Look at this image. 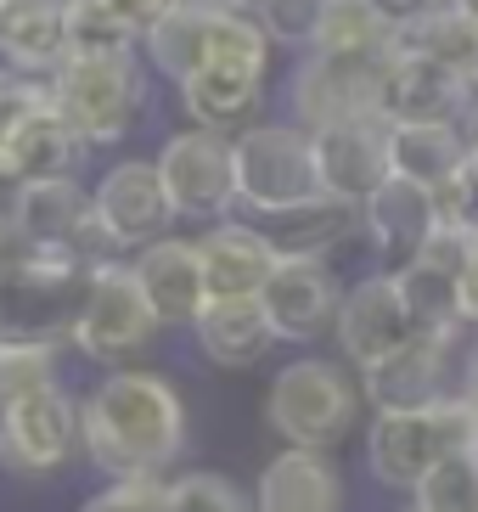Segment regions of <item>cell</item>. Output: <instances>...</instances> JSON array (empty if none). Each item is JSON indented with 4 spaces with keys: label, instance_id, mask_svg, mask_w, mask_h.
<instances>
[{
    "label": "cell",
    "instance_id": "obj_45",
    "mask_svg": "<svg viewBox=\"0 0 478 512\" xmlns=\"http://www.w3.org/2000/svg\"><path fill=\"white\" fill-rule=\"evenodd\" d=\"M214 6H231V12H254L259 0H214Z\"/></svg>",
    "mask_w": 478,
    "mask_h": 512
},
{
    "label": "cell",
    "instance_id": "obj_48",
    "mask_svg": "<svg viewBox=\"0 0 478 512\" xmlns=\"http://www.w3.org/2000/svg\"><path fill=\"white\" fill-rule=\"evenodd\" d=\"M473 85H478V51H473Z\"/></svg>",
    "mask_w": 478,
    "mask_h": 512
},
{
    "label": "cell",
    "instance_id": "obj_37",
    "mask_svg": "<svg viewBox=\"0 0 478 512\" xmlns=\"http://www.w3.org/2000/svg\"><path fill=\"white\" fill-rule=\"evenodd\" d=\"M434 197H439V220H445V226L473 231V237H478V158H473V152L456 164V175H450Z\"/></svg>",
    "mask_w": 478,
    "mask_h": 512
},
{
    "label": "cell",
    "instance_id": "obj_43",
    "mask_svg": "<svg viewBox=\"0 0 478 512\" xmlns=\"http://www.w3.org/2000/svg\"><path fill=\"white\" fill-rule=\"evenodd\" d=\"M12 203H17V181L0 175V254L12 248Z\"/></svg>",
    "mask_w": 478,
    "mask_h": 512
},
{
    "label": "cell",
    "instance_id": "obj_42",
    "mask_svg": "<svg viewBox=\"0 0 478 512\" xmlns=\"http://www.w3.org/2000/svg\"><path fill=\"white\" fill-rule=\"evenodd\" d=\"M102 6H113V12H119L124 23H135V29H147V23L164 12L169 0H102Z\"/></svg>",
    "mask_w": 478,
    "mask_h": 512
},
{
    "label": "cell",
    "instance_id": "obj_4",
    "mask_svg": "<svg viewBox=\"0 0 478 512\" xmlns=\"http://www.w3.org/2000/svg\"><path fill=\"white\" fill-rule=\"evenodd\" d=\"M231 169H237V214H248V220H270V214L327 197L310 130L276 107L259 124L231 136Z\"/></svg>",
    "mask_w": 478,
    "mask_h": 512
},
{
    "label": "cell",
    "instance_id": "obj_51",
    "mask_svg": "<svg viewBox=\"0 0 478 512\" xmlns=\"http://www.w3.org/2000/svg\"><path fill=\"white\" fill-rule=\"evenodd\" d=\"M405 512H417V507H405Z\"/></svg>",
    "mask_w": 478,
    "mask_h": 512
},
{
    "label": "cell",
    "instance_id": "obj_23",
    "mask_svg": "<svg viewBox=\"0 0 478 512\" xmlns=\"http://www.w3.org/2000/svg\"><path fill=\"white\" fill-rule=\"evenodd\" d=\"M186 327H192L197 355L220 372H248L276 349V332H270L259 299H203V310Z\"/></svg>",
    "mask_w": 478,
    "mask_h": 512
},
{
    "label": "cell",
    "instance_id": "obj_24",
    "mask_svg": "<svg viewBox=\"0 0 478 512\" xmlns=\"http://www.w3.org/2000/svg\"><path fill=\"white\" fill-rule=\"evenodd\" d=\"M214 23L220 6H197V0H169L164 12L141 29V62L152 79L180 85L186 74H197L214 57Z\"/></svg>",
    "mask_w": 478,
    "mask_h": 512
},
{
    "label": "cell",
    "instance_id": "obj_29",
    "mask_svg": "<svg viewBox=\"0 0 478 512\" xmlns=\"http://www.w3.org/2000/svg\"><path fill=\"white\" fill-rule=\"evenodd\" d=\"M389 276H394V293H400L405 316H411L417 332H467L462 304H456V271L411 254V259H400V265H389Z\"/></svg>",
    "mask_w": 478,
    "mask_h": 512
},
{
    "label": "cell",
    "instance_id": "obj_19",
    "mask_svg": "<svg viewBox=\"0 0 478 512\" xmlns=\"http://www.w3.org/2000/svg\"><path fill=\"white\" fill-rule=\"evenodd\" d=\"M197 254H203V282L209 299H259V287L276 271V242L265 237L259 220L248 214H225L197 231Z\"/></svg>",
    "mask_w": 478,
    "mask_h": 512
},
{
    "label": "cell",
    "instance_id": "obj_49",
    "mask_svg": "<svg viewBox=\"0 0 478 512\" xmlns=\"http://www.w3.org/2000/svg\"><path fill=\"white\" fill-rule=\"evenodd\" d=\"M62 6H79V0H62Z\"/></svg>",
    "mask_w": 478,
    "mask_h": 512
},
{
    "label": "cell",
    "instance_id": "obj_10",
    "mask_svg": "<svg viewBox=\"0 0 478 512\" xmlns=\"http://www.w3.org/2000/svg\"><path fill=\"white\" fill-rule=\"evenodd\" d=\"M158 164V181L175 220H225L237 214V169H231V136H214V130H197V124H180L169 130L164 147L152 152Z\"/></svg>",
    "mask_w": 478,
    "mask_h": 512
},
{
    "label": "cell",
    "instance_id": "obj_21",
    "mask_svg": "<svg viewBox=\"0 0 478 512\" xmlns=\"http://www.w3.org/2000/svg\"><path fill=\"white\" fill-rule=\"evenodd\" d=\"M473 102H478L473 74H456V68H439V62L389 51V74H383V119H445V124H462Z\"/></svg>",
    "mask_w": 478,
    "mask_h": 512
},
{
    "label": "cell",
    "instance_id": "obj_20",
    "mask_svg": "<svg viewBox=\"0 0 478 512\" xmlns=\"http://www.w3.org/2000/svg\"><path fill=\"white\" fill-rule=\"evenodd\" d=\"M130 271H135V282H141V293H147L152 316L164 321V327H186V321L203 310V299H209L197 237L164 231V237L141 242L130 254Z\"/></svg>",
    "mask_w": 478,
    "mask_h": 512
},
{
    "label": "cell",
    "instance_id": "obj_12",
    "mask_svg": "<svg viewBox=\"0 0 478 512\" xmlns=\"http://www.w3.org/2000/svg\"><path fill=\"white\" fill-rule=\"evenodd\" d=\"M12 248H40V254H74L85 265L113 259V248L96 231V209H90V186L79 175H57V181H29L17 186L12 203Z\"/></svg>",
    "mask_w": 478,
    "mask_h": 512
},
{
    "label": "cell",
    "instance_id": "obj_50",
    "mask_svg": "<svg viewBox=\"0 0 478 512\" xmlns=\"http://www.w3.org/2000/svg\"><path fill=\"white\" fill-rule=\"evenodd\" d=\"M197 6H214V0H197Z\"/></svg>",
    "mask_w": 478,
    "mask_h": 512
},
{
    "label": "cell",
    "instance_id": "obj_36",
    "mask_svg": "<svg viewBox=\"0 0 478 512\" xmlns=\"http://www.w3.org/2000/svg\"><path fill=\"white\" fill-rule=\"evenodd\" d=\"M321 17V0H259L254 23L265 29V40L276 51H304L310 46V29Z\"/></svg>",
    "mask_w": 478,
    "mask_h": 512
},
{
    "label": "cell",
    "instance_id": "obj_27",
    "mask_svg": "<svg viewBox=\"0 0 478 512\" xmlns=\"http://www.w3.org/2000/svg\"><path fill=\"white\" fill-rule=\"evenodd\" d=\"M383 152H389V175H405V181L439 192L467 158V136L462 124H445V119H389Z\"/></svg>",
    "mask_w": 478,
    "mask_h": 512
},
{
    "label": "cell",
    "instance_id": "obj_11",
    "mask_svg": "<svg viewBox=\"0 0 478 512\" xmlns=\"http://www.w3.org/2000/svg\"><path fill=\"white\" fill-rule=\"evenodd\" d=\"M90 209H96V231L113 254H135L141 242L175 231V209L164 197L158 181V164L152 152H119L96 169V186H90Z\"/></svg>",
    "mask_w": 478,
    "mask_h": 512
},
{
    "label": "cell",
    "instance_id": "obj_22",
    "mask_svg": "<svg viewBox=\"0 0 478 512\" xmlns=\"http://www.w3.org/2000/svg\"><path fill=\"white\" fill-rule=\"evenodd\" d=\"M344 507V473L332 467V451L287 445L265 462L254 484V512H338Z\"/></svg>",
    "mask_w": 478,
    "mask_h": 512
},
{
    "label": "cell",
    "instance_id": "obj_39",
    "mask_svg": "<svg viewBox=\"0 0 478 512\" xmlns=\"http://www.w3.org/2000/svg\"><path fill=\"white\" fill-rule=\"evenodd\" d=\"M45 102H51L45 79H29V74H17V68H0V141L12 136L17 124Z\"/></svg>",
    "mask_w": 478,
    "mask_h": 512
},
{
    "label": "cell",
    "instance_id": "obj_9",
    "mask_svg": "<svg viewBox=\"0 0 478 512\" xmlns=\"http://www.w3.org/2000/svg\"><path fill=\"white\" fill-rule=\"evenodd\" d=\"M383 74H389V46L366 57H315L299 51L293 74L282 85V113L304 130L355 119V113H383Z\"/></svg>",
    "mask_w": 478,
    "mask_h": 512
},
{
    "label": "cell",
    "instance_id": "obj_6",
    "mask_svg": "<svg viewBox=\"0 0 478 512\" xmlns=\"http://www.w3.org/2000/svg\"><path fill=\"white\" fill-rule=\"evenodd\" d=\"M478 445V411L467 406L462 394H450L439 406H417V411H372L366 428V473L383 490L411 496L417 479L439 456L467 451Z\"/></svg>",
    "mask_w": 478,
    "mask_h": 512
},
{
    "label": "cell",
    "instance_id": "obj_47",
    "mask_svg": "<svg viewBox=\"0 0 478 512\" xmlns=\"http://www.w3.org/2000/svg\"><path fill=\"white\" fill-rule=\"evenodd\" d=\"M467 338H473V344H478V321H473V327H467Z\"/></svg>",
    "mask_w": 478,
    "mask_h": 512
},
{
    "label": "cell",
    "instance_id": "obj_17",
    "mask_svg": "<svg viewBox=\"0 0 478 512\" xmlns=\"http://www.w3.org/2000/svg\"><path fill=\"white\" fill-rule=\"evenodd\" d=\"M411 316H405L400 293H394V276L389 271H366L344 287L338 299V321H332V338H338V355L349 366H372L377 355H389L394 344L411 338Z\"/></svg>",
    "mask_w": 478,
    "mask_h": 512
},
{
    "label": "cell",
    "instance_id": "obj_31",
    "mask_svg": "<svg viewBox=\"0 0 478 512\" xmlns=\"http://www.w3.org/2000/svg\"><path fill=\"white\" fill-rule=\"evenodd\" d=\"M383 46H389V29L366 0H321V17H315L304 51H315V57H366V51Z\"/></svg>",
    "mask_w": 478,
    "mask_h": 512
},
{
    "label": "cell",
    "instance_id": "obj_1",
    "mask_svg": "<svg viewBox=\"0 0 478 512\" xmlns=\"http://www.w3.org/2000/svg\"><path fill=\"white\" fill-rule=\"evenodd\" d=\"M192 417L164 372L107 366V377L79 400V451L107 479H164L186 451Z\"/></svg>",
    "mask_w": 478,
    "mask_h": 512
},
{
    "label": "cell",
    "instance_id": "obj_18",
    "mask_svg": "<svg viewBox=\"0 0 478 512\" xmlns=\"http://www.w3.org/2000/svg\"><path fill=\"white\" fill-rule=\"evenodd\" d=\"M439 226V197L434 186H417L405 175H383L372 192L355 203V231H366L372 254L383 265H400L428 242V231Z\"/></svg>",
    "mask_w": 478,
    "mask_h": 512
},
{
    "label": "cell",
    "instance_id": "obj_13",
    "mask_svg": "<svg viewBox=\"0 0 478 512\" xmlns=\"http://www.w3.org/2000/svg\"><path fill=\"white\" fill-rule=\"evenodd\" d=\"M79 451V400L62 383L0 400V467L17 479H45Z\"/></svg>",
    "mask_w": 478,
    "mask_h": 512
},
{
    "label": "cell",
    "instance_id": "obj_8",
    "mask_svg": "<svg viewBox=\"0 0 478 512\" xmlns=\"http://www.w3.org/2000/svg\"><path fill=\"white\" fill-rule=\"evenodd\" d=\"M462 338L467 332H411L389 355H377L372 366H360V400L372 411H417L439 406L462 383Z\"/></svg>",
    "mask_w": 478,
    "mask_h": 512
},
{
    "label": "cell",
    "instance_id": "obj_25",
    "mask_svg": "<svg viewBox=\"0 0 478 512\" xmlns=\"http://www.w3.org/2000/svg\"><path fill=\"white\" fill-rule=\"evenodd\" d=\"M68 57V6L62 0H0V68L51 79Z\"/></svg>",
    "mask_w": 478,
    "mask_h": 512
},
{
    "label": "cell",
    "instance_id": "obj_44",
    "mask_svg": "<svg viewBox=\"0 0 478 512\" xmlns=\"http://www.w3.org/2000/svg\"><path fill=\"white\" fill-rule=\"evenodd\" d=\"M456 394H462L467 406L478 411V344L467 349V361H462V383H456Z\"/></svg>",
    "mask_w": 478,
    "mask_h": 512
},
{
    "label": "cell",
    "instance_id": "obj_46",
    "mask_svg": "<svg viewBox=\"0 0 478 512\" xmlns=\"http://www.w3.org/2000/svg\"><path fill=\"white\" fill-rule=\"evenodd\" d=\"M445 6H456V12H467V17H478V0H445Z\"/></svg>",
    "mask_w": 478,
    "mask_h": 512
},
{
    "label": "cell",
    "instance_id": "obj_5",
    "mask_svg": "<svg viewBox=\"0 0 478 512\" xmlns=\"http://www.w3.org/2000/svg\"><path fill=\"white\" fill-rule=\"evenodd\" d=\"M85 259L40 254V248H6L0 254V349L6 344H51L68 349L79 293H85Z\"/></svg>",
    "mask_w": 478,
    "mask_h": 512
},
{
    "label": "cell",
    "instance_id": "obj_35",
    "mask_svg": "<svg viewBox=\"0 0 478 512\" xmlns=\"http://www.w3.org/2000/svg\"><path fill=\"white\" fill-rule=\"evenodd\" d=\"M51 383H62V349H51V344H6L0 349V400L51 389Z\"/></svg>",
    "mask_w": 478,
    "mask_h": 512
},
{
    "label": "cell",
    "instance_id": "obj_15",
    "mask_svg": "<svg viewBox=\"0 0 478 512\" xmlns=\"http://www.w3.org/2000/svg\"><path fill=\"white\" fill-rule=\"evenodd\" d=\"M169 91L180 102V124H197L214 136H237V130L259 124L276 102L270 68H237V62H203L197 74H186Z\"/></svg>",
    "mask_w": 478,
    "mask_h": 512
},
{
    "label": "cell",
    "instance_id": "obj_16",
    "mask_svg": "<svg viewBox=\"0 0 478 512\" xmlns=\"http://www.w3.org/2000/svg\"><path fill=\"white\" fill-rule=\"evenodd\" d=\"M383 136H389V119H383V113H355V119H338V124L310 130L315 169H321V192L355 209L360 197L389 175Z\"/></svg>",
    "mask_w": 478,
    "mask_h": 512
},
{
    "label": "cell",
    "instance_id": "obj_41",
    "mask_svg": "<svg viewBox=\"0 0 478 512\" xmlns=\"http://www.w3.org/2000/svg\"><path fill=\"white\" fill-rule=\"evenodd\" d=\"M456 304H462V327H473L478 321V254L462 265V276H456Z\"/></svg>",
    "mask_w": 478,
    "mask_h": 512
},
{
    "label": "cell",
    "instance_id": "obj_14",
    "mask_svg": "<svg viewBox=\"0 0 478 512\" xmlns=\"http://www.w3.org/2000/svg\"><path fill=\"white\" fill-rule=\"evenodd\" d=\"M338 299H344V282L332 271V259L321 254H282L270 282L259 287V310H265L276 344L327 338L332 321H338Z\"/></svg>",
    "mask_w": 478,
    "mask_h": 512
},
{
    "label": "cell",
    "instance_id": "obj_33",
    "mask_svg": "<svg viewBox=\"0 0 478 512\" xmlns=\"http://www.w3.org/2000/svg\"><path fill=\"white\" fill-rule=\"evenodd\" d=\"M141 51V29L124 23L102 0H79L68 6V57H135Z\"/></svg>",
    "mask_w": 478,
    "mask_h": 512
},
{
    "label": "cell",
    "instance_id": "obj_30",
    "mask_svg": "<svg viewBox=\"0 0 478 512\" xmlns=\"http://www.w3.org/2000/svg\"><path fill=\"white\" fill-rule=\"evenodd\" d=\"M259 226L276 242V254H321L327 259L355 231V209L338 203V197H315V203H299V209H287V214H270Z\"/></svg>",
    "mask_w": 478,
    "mask_h": 512
},
{
    "label": "cell",
    "instance_id": "obj_7",
    "mask_svg": "<svg viewBox=\"0 0 478 512\" xmlns=\"http://www.w3.org/2000/svg\"><path fill=\"white\" fill-rule=\"evenodd\" d=\"M164 332V321L152 316L147 293L130 271V254L96 259L85 271V293H79L74 327H68V349L85 355L90 366H130L141 349Z\"/></svg>",
    "mask_w": 478,
    "mask_h": 512
},
{
    "label": "cell",
    "instance_id": "obj_40",
    "mask_svg": "<svg viewBox=\"0 0 478 512\" xmlns=\"http://www.w3.org/2000/svg\"><path fill=\"white\" fill-rule=\"evenodd\" d=\"M366 6H372L377 17H383V29H400V23H411V17L417 12H428V6H434V0H366Z\"/></svg>",
    "mask_w": 478,
    "mask_h": 512
},
{
    "label": "cell",
    "instance_id": "obj_32",
    "mask_svg": "<svg viewBox=\"0 0 478 512\" xmlns=\"http://www.w3.org/2000/svg\"><path fill=\"white\" fill-rule=\"evenodd\" d=\"M417 512H478V445L439 456L411 490Z\"/></svg>",
    "mask_w": 478,
    "mask_h": 512
},
{
    "label": "cell",
    "instance_id": "obj_3",
    "mask_svg": "<svg viewBox=\"0 0 478 512\" xmlns=\"http://www.w3.org/2000/svg\"><path fill=\"white\" fill-rule=\"evenodd\" d=\"M360 377L349 361H327V355H299V361L276 366L265 389V422L282 445H304V451H332L355 434L360 422Z\"/></svg>",
    "mask_w": 478,
    "mask_h": 512
},
{
    "label": "cell",
    "instance_id": "obj_28",
    "mask_svg": "<svg viewBox=\"0 0 478 512\" xmlns=\"http://www.w3.org/2000/svg\"><path fill=\"white\" fill-rule=\"evenodd\" d=\"M389 51L439 62V68H456V74H473L478 17H467V12H456V6H445V0H434L428 12H417L411 23H400V29L389 34Z\"/></svg>",
    "mask_w": 478,
    "mask_h": 512
},
{
    "label": "cell",
    "instance_id": "obj_2",
    "mask_svg": "<svg viewBox=\"0 0 478 512\" xmlns=\"http://www.w3.org/2000/svg\"><path fill=\"white\" fill-rule=\"evenodd\" d=\"M45 91H51V107L68 119V130L79 136V147L113 152L147 119L152 74L141 51L135 57H62L57 74L45 79Z\"/></svg>",
    "mask_w": 478,
    "mask_h": 512
},
{
    "label": "cell",
    "instance_id": "obj_26",
    "mask_svg": "<svg viewBox=\"0 0 478 512\" xmlns=\"http://www.w3.org/2000/svg\"><path fill=\"white\" fill-rule=\"evenodd\" d=\"M85 158H90V152L79 147V136L68 130V119H62L51 102L34 107L29 119H23L12 136L0 141V175H6V181H17V186L57 181V175H79V164H85Z\"/></svg>",
    "mask_w": 478,
    "mask_h": 512
},
{
    "label": "cell",
    "instance_id": "obj_38",
    "mask_svg": "<svg viewBox=\"0 0 478 512\" xmlns=\"http://www.w3.org/2000/svg\"><path fill=\"white\" fill-rule=\"evenodd\" d=\"M79 512H164V479H113Z\"/></svg>",
    "mask_w": 478,
    "mask_h": 512
},
{
    "label": "cell",
    "instance_id": "obj_34",
    "mask_svg": "<svg viewBox=\"0 0 478 512\" xmlns=\"http://www.w3.org/2000/svg\"><path fill=\"white\" fill-rule=\"evenodd\" d=\"M164 512H254V496H242L225 473H175L164 479Z\"/></svg>",
    "mask_w": 478,
    "mask_h": 512
}]
</instances>
